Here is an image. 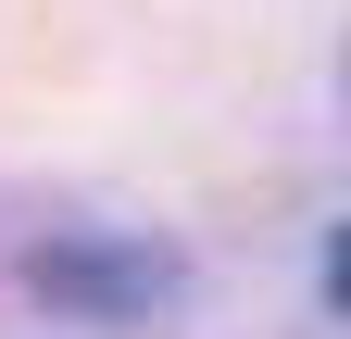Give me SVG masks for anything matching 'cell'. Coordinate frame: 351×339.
Instances as JSON below:
<instances>
[{
  "label": "cell",
  "mask_w": 351,
  "mask_h": 339,
  "mask_svg": "<svg viewBox=\"0 0 351 339\" xmlns=\"http://www.w3.org/2000/svg\"><path fill=\"white\" fill-rule=\"evenodd\" d=\"M25 289H38V302H75V314H151L176 289V264L138 251V239H125V251H38Z\"/></svg>",
  "instance_id": "obj_1"
}]
</instances>
